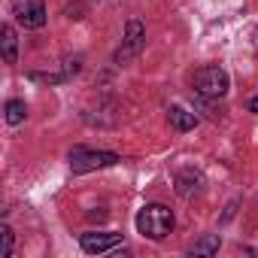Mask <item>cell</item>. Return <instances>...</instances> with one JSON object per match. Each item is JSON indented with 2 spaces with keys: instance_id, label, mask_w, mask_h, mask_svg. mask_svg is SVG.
Wrapping results in <instances>:
<instances>
[{
  "instance_id": "obj_7",
  "label": "cell",
  "mask_w": 258,
  "mask_h": 258,
  "mask_svg": "<svg viewBox=\"0 0 258 258\" xmlns=\"http://www.w3.org/2000/svg\"><path fill=\"white\" fill-rule=\"evenodd\" d=\"M201 191H204V176H201L198 170L188 167V170H179V173H176V195H179V198L188 201V198H195V195H201Z\"/></svg>"
},
{
  "instance_id": "obj_8",
  "label": "cell",
  "mask_w": 258,
  "mask_h": 258,
  "mask_svg": "<svg viewBox=\"0 0 258 258\" xmlns=\"http://www.w3.org/2000/svg\"><path fill=\"white\" fill-rule=\"evenodd\" d=\"M0 49H4V61L7 64H16L19 61V37H16V28L13 25L0 28Z\"/></svg>"
},
{
  "instance_id": "obj_9",
  "label": "cell",
  "mask_w": 258,
  "mask_h": 258,
  "mask_svg": "<svg viewBox=\"0 0 258 258\" xmlns=\"http://www.w3.org/2000/svg\"><path fill=\"white\" fill-rule=\"evenodd\" d=\"M167 118H170V127H173V131H179V134L191 131V127L198 124V115L188 112V109H182V106H170L167 109Z\"/></svg>"
},
{
  "instance_id": "obj_2",
  "label": "cell",
  "mask_w": 258,
  "mask_h": 258,
  "mask_svg": "<svg viewBox=\"0 0 258 258\" xmlns=\"http://www.w3.org/2000/svg\"><path fill=\"white\" fill-rule=\"evenodd\" d=\"M228 85H231L228 73H225L222 67H216V64H207V67H201V70L195 73V91H198L201 97H207V100L225 97V94H228Z\"/></svg>"
},
{
  "instance_id": "obj_1",
  "label": "cell",
  "mask_w": 258,
  "mask_h": 258,
  "mask_svg": "<svg viewBox=\"0 0 258 258\" xmlns=\"http://www.w3.org/2000/svg\"><path fill=\"white\" fill-rule=\"evenodd\" d=\"M176 219H173V210L164 207V204H146L140 213H137V231L149 240H164L170 231H173Z\"/></svg>"
},
{
  "instance_id": "obj_12",
  "label": "cell",
  "mask_w": 258,
  "mask_h": 258,
  "mask_svg": "<svg viewBox=\"0 0 258 258\" xmlns=\"http://www.w3.org/2000/svg\"><path fill=\"white\" fill-rule=\"evenodd\" d=\"M13 243H16L13 228L4 222V225H0V258H10V255H13Z\"/></svg>"
},
{
  "instance_id": "obj_5",
  "label": "cell",
  "mask_w": 258,
  "mask_h": 258,
  "mask_svg": "<svg viewBox=\"0 0 258 258\" xmlns=\"http://www.w3.org/2000/svg\"><path fill=\"white\" fill-rule=\"evenodd\" d=\"M16 22L28 31H37L46 25V7H43V0H16Z\"/></svg>"
},
{
  "instance_id": "obj_6",
  "label": "cell",
  "mask_w": 258,
  "mask_h": 258,
  "mask_svg": "<svg viewBox=\"0 0 258 258\" xmlns=\"http://www.w3.org/2000/svg\"><path fill=\"white\" fill-rule=\"evenodd\" d=\"M118 243H121V234H115V231H88V234L79 237V246H82V252H88V255L109 252V249H115Z\"/></svg>"
},
{
  "instance_id": "obj_3",
  "label": "cell",
  "mask_w": 258,
  "mask_h": 258,
  "mask_svg": "<svg viewBox=\"0 0 258 258\" xmlns=\"http://www.w3.org/2000/svg\"><path fill=\"white\" fill-rule=\"evenodd\" d=\"M121 158L115 152H103V149H85V146H76L70 152V170L73 173H91V170H103V167H112L118 164Z\"/></svg>"
},
{
  "instance_id": "obj_13",
  "label": "cell",
  "mask_w": 258,
  "mask_h": 258,
  "mask_svg": "<svg viewBox=\"0 0 258 258\" xmlns=\"http://www.w3.org/2000/svg\"><path fill=\"white\" fill-rule=\"evenodd\" d=\"M249 112H258V97H252V100H249Z\"/></svg>"
},
{
  "instance_id": "obj_10",
  "label": "cell",
  "mask_w": 258,
  "mask_h": 258,
  "mask_svg": "<svg viewBox=\"0 0 258 258\" xmlns=\"http://www.w3.org/2000/svg\"><path fill=\"white\" fill-rule=\"evenodd\" d=\"M219 246H222L219 234H204V237L188 249V252H191V255H216V252H219Z\"/></svg>"
},
{
  "instance_id": "obj_4",
  "label": "cell",
  "mask_w": 258,
  "mask_h": 258,
  "mask_svg": "<svg viewBox=\"0 0 258 258\" xmlns=\"http://www.w3.org/2000/svg\"><path fill=\"white\" fill-rule=\"evenodd\" d=\"M146 46V25L140 19H127L124 25V37H121V46L115 52V64H127V61H134Z\"/></svg>"
},
{
  "instance_id": "obj_11",
  "label": "cell",
  "mask_w": 258,
  "mask_h": 258,
  "mask_svg": "<svg viewBox=\"0 0 258 258\" xmlns=\"http://www.w3.org/2000/svg\"><path fill=\"white\" fill-rule=\"evenodd\" d=\"M4 112H7V124H22L28 118V103L25 100H10Z\"/></svg>"
}]
</instances>
